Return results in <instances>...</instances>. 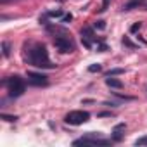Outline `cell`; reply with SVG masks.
Listing matches in <instances>:
<instances>
[{
  "label": "cell",
  "mask_w": 147,
  "mask_h": 147,
  "mask_svg": "<svg viewBox=\"0 0 147 147\" xmlns=\"http://www.w3.org/2000/svg\"><path fill=\"white\" fill-rule=\"evenodd\" d=\"M2 83L7 87L9 97H12V99L21 97V95L24 94V90H26V83H24V80H23L21 76H18V75H14V76H11V78L4 80Z\"/></svg>",
  "instance_id": "3"
},
{
  "label": "cell",
  "mask_w": 147,
  "mask_h": 147,
  "mask_svg": "<svg viewBox=\"0 0 147 147\" xmlns=\"http://www.w3.org/2000/svg\"><path fill=\"white\" fill-rule=\"evenodd\" d=\"M123 130H126V125H125V123H119V125L114 126V130H113V137H111L113 142H119V140L123 138V133H121Z\"/></svg>",
  "instance_id": "9"
},
{
  "label": "cell",
  "mask_w": 147,
  "mask_h": 147,
  "mask_svg": "<svg viewBox=\"0 0 147 147\" xmlns=\"http://www.w3.org/2000/svg\"><path fill=\"white\" fill-rule=\"evenodd\" d=\"M135 145H137V147H138V145H147V135L137 138V140H135Z\"/></svg>",
  "instance_id": "15"
},
{
  "label": "cell",
  "mask_w": 147,
  "mask_h": 147,
  "mask_svg": "<svg viewBox=\"0 0 147 147\" xmlns=\"http://www.w3.org/2000/svg\"><path fill=\"white\" fill-rule=\"evenodd\" d=\"M95 28H99V30H104L106 28V23L102 21V19H99V21H95V24H94Z\"/></svg>",
  "instance_id": "17"
},
{
  "label": "cell",
  "mask_w": 147,
  "mask_h": 147,
  "mask_svg": "<svg viewBox=\"0 0 147 147\" xmlns=\"http://www.w3.org/2000/svg\"><path fill=\"white\" fill-rule=\"evenodd\" d=\"M88 71L90 73H99V71H102V66L100 64H92V66H88Z\"/></svg>",
  "instance_id": "14"
},
{
  "label": "cell",
  "mask_w": 147,
  "mask_h": 147,
  "mask_svg": "<svg viewBox=\"0 0 147 147\" xmlns=\"http://www.w3.org/2000/svg\"><path fill=\"white\" fill-rule=\"evenodd\" d=\"M140 28H142V23H135V24H133V26L130 28V31H131V33H137V31H138Z\"/></svg>",
  "instance_id": "18"
},
{
  "label": "cell",
  "mask_w": 147,
  "mask_h": 147,
  "mask_svg": "<svg viewBox=\"0 0 147 147\" xmlns=\"http://www.w3.org/2000/svg\"><path fill=\"white\" fill-rule=\"evenodd\" d=\"M2 2H7V0H2Z\"/></svg>",
  "instance_id": "23"
},
{
  "label": "cell",
  "mask_w": 147,
  "mask_h": 147,
  "mask_svg": "<svg viewBox=\"0 0 147 147\" xmlns=\"http://www.w3.org/2000/svg\"><path fill=\"white\" fill-rule=\"evenodd\" d=\"M71 19H73V16H71V14H66V16L62 18V23H69Z\"/></svg>",
  "instance_id": "21"
},
{
  "label": "cell",
  "mask_w": 147,
  "mask_h": 147,
  "mask_svg": "<svg viewBox=\"0 0 147 147\" xmlns=\"http://www.w3.org/2000/svg\"><path fill=\"white\" fill-rule=\"evenodd\" d=\"M123 45H126V47H130V49H135V47H137V45H135V43H131V42H130L126 36L123 38Z\"/></svg>",
  "instance_id": "19"
},
{
  "label": "cell",
  "mask_w": 147,
  "mask_h": 147,
  "mask_svg": "<svg viewBox=\"0 0 147 147\" xmlns=\"http://www.w3.org/2000/svg\"><path fill=\"white\" fill-rule=\"evenodd\" d=\"M90 119V113L88 111H83V109H76V111H69L66 116H64V121L67 125H73V126H80L83 123H87Z\"/></svg>",
  "instance_id": "4"
},
{
  "label": "cell",
  "mask_w": 147,
  "mask_h": 147,
  "mask_svg": "<svg viewBox=\"0 0 147 147\" xmlns=\"http://www.w3.org/2000/svg\"><path fill=\"white\" fill-rule=\"evenodd\" d=\"M106 85L111 87V88H121V87H123V83H121L119 80L113 78V76H107V78H106Z\"/></svg>",
  "instance_id": "10"
},
{
  "label": "cell",
  "mask_w": 147,
  "mask_h": 147,
  "mask_svg": "<svg viewBox=\"0 0 147 147\" xmlns=\"http://www.w3.org/2000/svg\"><path fill=\"white\" fill-rule=\"evenodd\" d=\"M2 54H4V57L11 55V45H9V42H2Z\"/></svg>",
  "instance_id": "13"
},
{
  "label": "cell",
  "mask_w": 147,
  "mask_h": 147,
  "mask_svg": "<svg viewBox=\"0 0 147 147\" xmlns=\"http://www.w3.org/2000/svg\"><path fill=\"white\" fill-rule=\"evenodd\" d=\"M26 62L30 66L40 67V69H52L54 64L50 62L47 47L43 43H31L28 47V54H26Z\"/></svg>",
  "instance_id": "1"
},
{
  "label": "cell",
  "mask_w": 147,
  "mask_h": 147,
  "mask_svg": "<svg viewBox=\"0 0 147 147\" xmlns=\"http://www.w3.org/2000/svg\"><path fill=\"white\" fill-rule=\"evenodd\" d=\"M54 45H55V49L61 54H71V52H75V43H73V40L67 38V36H64V35H55Z\"/></svg>",
  "instance_id": "5"
},
{
  "label": "cell",
  "mask_w": 147,
  "mask_h": 147,
  "mask_svg": "<svg viewBox=\"0 0 147 147\" xmlns=\"http://www.w3.org/2000/svg\"><path fill=\"white\" fill-rule=\"evenodd\" d=\"M109 2H111V0H102V5H100V12H106L107 11V7H109Z\"/></svg>",
  "instance_id": "16"
},
{
  "label": "cell",
  "mask_w": 147,
  "mask_h": 147,
  "mask_svg": "<svg viewBox=\"0 0 147 147\" xmlns=\"http://www.w3.org/2000/svg\"><path fill=\"white\" fill-rule=\"evenodd\" d=\"M145 0H130L123 5V11H133V9H138V7H145Z\"/></svg>",
  "instance_id": "8"
},
{
  "label": "cell",
  "mask_w": 147,
  "mask_h": 147,
  "mask_svg": "<svg viewBox=\"0 0 147 147\" xmlns=\"http://www.w3.org/2000/svg\"><path fill=\"white\" fill-rule=\"evenodd\" d=\"M47 16H49V18H55V19H57V18H64V12H62L61 9H55V11H49V12H47Z\"/></svg>",
  "instance_id": "11"
},
{
  "label": "cell",
  "mask_w": 147,
  "mask_h": 147,
  "mask_svg": "<svg viewBox=\"0 0 147 147\" xmlns=\"http://www.w3.org/2000/svg\"><path fill=\"white\" fill-rule=\"evenodd\" d=\"M28 83L33 85V87H45L49 83V76L43 75V73H35V71H28Z\"/></svg>",
  "instance_id": "6"
},
{
  "label": "cell",
  "mask_w": 147,
  "mask_h": 147,
  "mask_svg": "<svg viewBox=\"0 0 147 147\" xmlns=\"http://www.w3.org/2000/svg\"><path fill=\"white\" fill-rule=\"evenodd\" d=\"M109 144H113V138H104L100 131H88L82 138L73 142V145H109Z\"/></svg>",
  "instance_id": "2"
},
{
  "label": "cell",
  "mask_w": 147,
  "mask_h": 147,
  "mask_svg": "<svg viewBox=\"0 0 147 147\" xmlns=\"http://www.w3.org/2000/svg\"><path fill=\"white\" fill-rule=\"evenodd\" d=\"M82 42H83V45H85L87 49H92V43L97 42V36H95V33H94V28L85 26V28L82 30Z\"/></svg>",
  "instance_id": "7"
},
{
  "label": "cell",
  "mask_w": 147,
  "mask_h": 147,
  "mask_svg": "<svg viewBox=\"0 0 147 147\" xmlns=\"http://www.w3.org/2000/svg\"><path fill=\"white\" fill-rule=\"evenodd\" d=\"M2 118H4L5 121H16V119H18V116H7V114H2Z\"/></svg>",
  "instance_id": "20"
},
{
  "label": "cell",
  "mask_w": 147,
  "mask_h": 147,
  "mask_svg": "<svg viewBox=\"0 0 147 147\" xmlns=\"http://www.w3.org/2000/svg\"><path fill=\"white\" fill-rule=\"evenodd\" d=\"M104 106H109V107H118L119 104H118V102H104Z\"/></svg>",
  "instance_id": "22"
},
{
  "label": "cell",
  "mask_w": 147,
  "mask_h": 147,
  "mask_svg": "<svg viewBox=\"0 0 147 147\" xmlns=\"http://www.w3.org/2000/svg\"><path fill=\"white\" fill-rule=\"evenodd\" d=\"M123 73H125L123 67H114V69H111V71L106 73V76H116V75H123Z\"/></svg>",
  "instance_id": "12"
},
{
  "label": "cell",
  "mask_w": 147,
  "mask_h": 147,
  "mask_svg": "<svg viewBox=\"0 0 147 147\" xmlns=\"http://www.w3.org/2000/svg\"><path fill=\"white\" fill-rule=\"evenodd\" d=\"M145 9H147V7H145Z\"/></svg>",
  "instance_id": "24"
}]
</instances>
